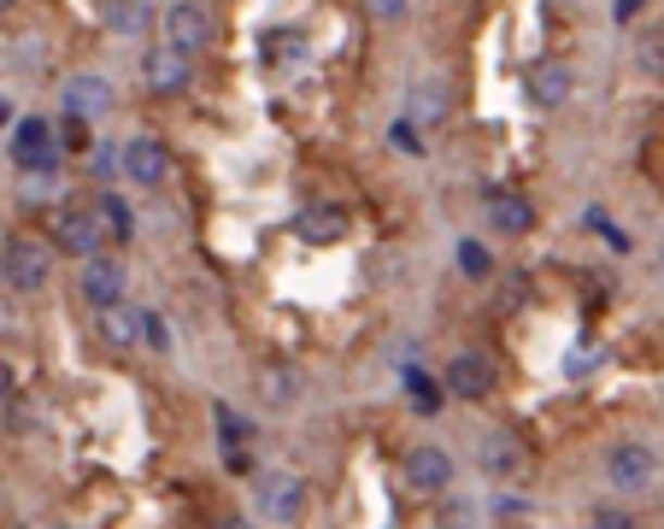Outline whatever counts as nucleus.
Wrapping results in <instances>:
<instances>
[{"label": "nucleus", "mask_w": 664, "mask_h": 529, "mask_svg": "<svg viewBox=\"0 0 664 529\" xmlns=\"http://www.w3.org/2000/svg\"><path fill=\"white\" fill-rule=\"evenodd\" d=\"M0 277L18 294H41L53 277V248L41 236H7L0 241Z\"/></svg>", "instance_id": "nucleus-1"}, {"label": "nucleus", "mask_w": 664, "mask_h": 529, "mask_svg": "<svg viewBox=\"0 0 664 529\" xmlns=\"http://www.w3.org/2000/svg\"><path fill=\"white\" fill-rule=\"evenodd\" d=\"M253 506L265 524H295L300 512H306V482H300L295 470H265V477L253 482Z\"/></svg>", "instance_id": "nucleus-2"}, {"label": "nucleus", "mask_w": 664, "mask_h": 529, "mask_svg": "<svg viewBox=\"0 0 664 529\" xmlns=\"http://www.w3.org/2000/svg\"><path fill=\"white\" fill-rule=\"evenodd\" d=\"M53 248L60 253H77V260H89L100 248V236H107V224H100L95 206H77V200H65V206H53Z\"/></svg>", "instance_id": "nucleus-3"}, {"label": "nucleus", "mask_w": 664, "mask_h": 529, "mask_svg": "<svg viewBox=\"0 0 664 529\" xmlns=\"http://www.w3.org/2000/svg\"><path fill=\"white\" fill-rule=\"evenodd\" d=\"M12 165L30 171V177H60V148H53L48 118H18V130H12Z\"/></svg>", "instance_id": "nucleus-4"}, {"label": "nucleus", "mask_w": 664, "mask_h": 529, "mask_svg": "<svg viewBox=\"0 0 664 529\" xmlns=\"http://www.w3.org/2000/svg\"><path fill=\"white\" fill-rule=\"evenodd\" d=\"M118 177L141 182V189H159V182L171 177V148H165L159 136H136V141H124V153H118Z\"/></svg>", "instance_id": "nucleus-5"}, {"label": "nucleus", "mask_w": 664, "mask_h": 529, "mask_svg": "<svg viewBox=\"0 0 664 529\" xmlns=\"http://www.w3.org/2000/svg\"><path fill=\"white\" fill-rule=\"evenodd\" d=\"M483 218L494 224V230H506V236H524V230H536V206H529L524 194L500 189V182H488V189H483Z\"/></svg>", "instance_id": "nucleus-6"}, {"label": "nucleus", "mask_w": 664, "mask_h": 529, "mask_svg": "<svg viewBox=\"0 0 664 529\" xmlns=\"http://www.w3.org/2000/svg\"><path fill=\"white\" fill-rule=\"evenodd\" d=\"M653 470H659V459H653V448H641V441H624V448L605 453V477H612V489H624V494L647 489Z\"/></svg>", "instance_id": "nucleus-7"}, {"label": "nucleus", "mask_w": 664, "mask_h": 529, "mask_svg": "<svg viewBox=\"0 0 664 529\" xmlns=\"http://www.w3.org/2000/svg\"><path fill=\"white\" fill-rule=\"evenodd\" d=\"M165 41L171 48H183V53H200L212 41V18H206V7H195V0H177V7L165 12Z\"/></svg>", "instance_id": "nucleus-8"}, {"label": "nucleus", "mask_w": 664, "mask_h": 529, "mask_svg": "<svg viewBox=\"0 0 664 529\" xmlns=\"http://www.w3.org/2000/svg\"><path fill=\"white\" fill-rule=\"evenodd\" d=\"M141 77H148V89L159 95H177V89H189V53L183 48H148L141 53Z\"/></svg>", "instance_id": "nucleus-9"}, {"label": "nucleus", "mask_w": 664, "mask_h": 529, "mask_svg": "<svg viewBox=\"0 0 664 529\" xmlns=\"http://www.w3.org/2000/svg\"><path fill=\"white\" fill-rule=\"evenodd\" d=\"M447 394H459V400L494 394V365H488V353H459V360L447 365Z\"/></svg>", "instance_id": "nucleus-10"}, {"label": "nucleus", "mask_w": 664, "mask_h": 529, "mask_svg": "<svg viewBox=\"0 0 664 529\" xmlns=\"http://www.w3.org/2000/svg\"><path fill=\"white\" fill-rule=\"evenodd\" d=\"M524 95L536 100V106H559V100L571 95V65L565 60H536L524 71Z\"/></svg>", "instance_id": "nucleus-11"}, {"label": "nucleus", "mask_w": 664, "mask_h": 529, "mask_svg": "<svg viewBox=\"0 0 664 529\" xmlns=\"http://www.w3.org/2000/svg\"><path fill=\"white\" fill-rule=\"evenodd\" d=\"M447 112H453V100H447V83L417 77V83H412V95H406V118L417 124V130H436Z\"/></svg>", "instance_id": "nucleus-12"}, {"label": "nucleus", "mask_w": 664, "mask_h": 529, "mask_svg": "<svg viewBox=\"0 0 664 529\" xmlns=\"http://www.w3.org/2000/svg\"><path fill=\"white\" fill-rule=\"evenodd\" d=\"M83 300L89 306H112V300H124V265L118 260H95L83 265Z\"/></svg>", "instance_id": "nucleus-13"}, {"label": "nucleus", "mask_w": 664, "mask_h": 529, "mask_svg": "<svg viewBox=\"0 0 664 529\" xmlns=\"http://www.w3.org/2000/svg\"><path fill=\"white\" fill-rule=\"evenodd\" d=\"M406 477H412V489H424V494H436L453 482V459H447L441 448H412L406 453Z\"/></svg>", "instance_id": "nucleus-14"}, {"label": "nucleus", "mask_w": 664, "mask_h": 529, "mask_svg": "<svg viewBox=\"0 0 664 529\" xmlns=\"http://www.w3.org/2000/svg\"><path fill=\"white\" fill-rule=\"evenodd\" d=\"M148 18H153L148 0H100V24L112 36H148Z\"/></svg>", "instance_id": "nucleus-15"}, {"label": "nucleus", "mask_w": 664, "mask_h": 529, "mask_svg": "<svg viewBox=\"0 0 664 529\" xmlns=\"http://www.w3.org/2000/svg\"><path fill=\"white\" fill-rule=\"evenodd\" d=\"M524 465H529V453H524L517 436H483V470L488 477H517Z\"/></svg>", "instance_id": "nucleus-16"}, {"label": "nucleus", "mask_w": 664, "mask_h": 529, "mask_svg": "<svg viewBox=\"0 0 664 529\" xmlns=\"http://www.w3.org/2000/svg\"><path fill=\"white\" fill-rule=\"evenodd\" d=\"M295 230L324 248V241H341V236H348V212H341V206H306V212L295 218Z\"/></svg>", "instance_id": "nucleus-17"}, {"label": "nucleus", "mask_w": 664, "mask_h": 529, "mask_svg": "<svg viewBox=\"0 0 664 529\" xmlns=\"http://www.w3.org/2000/svg\"><path fill=\"white\" fill-rule=\"evenodd\" d=\"M95 324H100V336H107L112 348H129V341H141V312H129L124 300H112V306H95Z\"/></svg>", "instance_id": "nucleus-18"}, {"label": "nucleus", "mask_w": 664, "mask_h": 529, "mask_svg": "<svg viewBox=\"0 0 664 529\" xmlns=\"http://www.w3.org/2000/svg\"><path fill=\"white\" fill-rule=\"evenodd\" d=\"M112 106V89L100 77H71L65 83V112H83V118H100Z\"/></svg>", "instance_id": "nucleus-19"}, {"label": "nucleus", "mask_w": 664, "mask_h": 529, "mask_svg": "<svg viewBox=\"0 0 664 529\" xmlns=\"http://www.w3.org/2000/svg\"><path fill=\"white\" fill-rule=\"evenodd\" d=\"M95 212H100V224H107V236H112V241H136V212H129V200H124V194L100 189Z\"/></svg>", "instance_id": "nucleus-20"}, {"label": "nucleus", "mask_w": 664, "mask_h": 529, "mask_svg": "<svg viewBox=\"0 0 664 529\" xmlns=\"http://www.w3.org/2000/svg\"><path fill=\"white\" fill-rule=\"evenodd\" d=\"M406 394H412V412H417V418H436V412H441V389L424 377V370H406Z\"/></svg>", "instance_id": "nucleus-21"}, {"label": "nucleus", "mask_w": 664, "mask_h": 529, "mask_svg": "<svg viewBox=\"0 0 664 529\" xmlns=\"http://www.w3.org/2000/svg\"><path fill=\"white\" fill-rule=\"evenodd\" d=\"M212 412H218V436H224V448H248V441H253V424L236 418V406H212Z\"/></svg>", "instance_id": "nucleus-22"}, {"label": "nucleus", "mask_w": 664, "mask_h": 529, "mask_svg": "<svg viewBox=\"0 0 664 529\" xmlns=\"http://www.w3.org/2000/svg\"><path fill=\"white\" fill-rule=\"evenodd\" d=\"M459 270H465V277H476V282H483L488 270H494V253H488L483 241H459Z\"/></svg>", "instance_id": "nucleus-23"}, {"label": "nucleus", "mask_w": 664, "mask_h": 529, "mask_svg": "<svg viewBox=\"0 0 664 529\" xmlns=\"http://www.w3.org/2000/svg\"><path fill=\"white\" fill-rule=\"evenodd\" d=\"M641 71H647V77H659V83H664V30L641 36Z\"/></svg>", "instance_id": "nucleus-24"}, {"label": "nucleus", "mask_w": 664, "mask_h": 529, "mask_svg": "<svg viewBox=\"0 0 664 529\" xmlns=\"http://www.w3.org/2000/svg\"><path fill=\"white\" fill-rule=\"evenodd\" d=\"M141 341H148L153 353H171V330H165V318H159V312H141Z\"/></svg>", "instance_id": "nucleus-25"}, {"label": "nucleus", "mask_w": 664, "mask_h": 529, "mask_svg": "<svg viewBox=\"0 0 664 529\" xmlns=\"http://www.w3.org/2000/svg\"><path fill=\"white\" fill-rule=\"evenodd\" d=\"M60 141H65V148H89V118H83V112H65V118H60Z\"/></svg>", "instance_id": "nucleus-26"}, {"label": "nucleus", "mask_w": 664, "mask_h": 529, "mask_svg": "<svg viewBox=\"0 0 664 529\" xmlns=\"http://www.w3.org/2000/svg\"><path fill=\"white\" fill-rule=\"evenodd\" d=\"M394 148H400V153H424V141H417V124H412V118L394 124Z\"/></svg>", "instance_id": "nucleus-27"}, {"label": "nucleus", "mask_w": 664, "mask_h": 529, "mask_svg": "<svg viewBox=\"0 0 664 529\" xmlns=\"http://www.w3.org/2000/svg\"><path fill=\"white\" fill-rule=\"evenodd\" d=\"M524 512H529V506H524L517 494H500V500H494V518H500V524H517Z\"/></svg>", "instance_id": "nucleus-28"}, {"label": "nucleus", "mask_w": 664, "mask_h": 529, "mask_svg": "<svg viewBox=\"0 0 664 529\" xmlns=\"http://www.w3.org/2000/svg\"><path fill=\"white\" fill-rule=\"evenodd\" d=\"M265 394L271 400H288V394H295V377H288V370H265Z\"/></svg>", "instance_id": "nucleus-29"}, {"label": "nucleus", "mask_w": 664, "mask_h": 529, "mask_svg": "<svg viewBox=\"0 0 664 529\" xmlns=\"http://www.w3.org/2000/svg\"><path fill=\"white\" fill-rule=\"evenodd\" d=\"M224 470H236V477H248V470H253V453H248V448H224Z\"/></svg>", "instance_id": "nucleus-30"}, {"label": "nucleus", "mask_w": 664, "mask_h": 529, "mask_svg": "<svg viewBox=\"0 0 664 529\" xmlns=\"http://www.w3.org/2000/svg\"><path fill=\"white\" fill-rule=\"evenodd\" d=\"M365 12H371V18H400L406 0H365Z\"/></svg>", "instance_id": "nucleus-31"}, {"label": "nucleus", "mask_w": 664, "mask_h": 529, "mask_svg": "<svg viewBox=\"0 0 664 529\" xmlns=\"http://www.w3.org/2000/svg\"><path fill=\"white\" fill-rule=\"evenodd\" d=\"M635 12H641V0H612V18H617V24H629Z\"/></svg>", "instance_id": "nucleus-32"}, {"label": "nucleus", "mask_w": 664, "mask_h": 529, "mask_svg": "<svg viewBox=\"0 0 664 529\" xmlns=\"http://www.w3.org/2000/svg\"><path fill=\"white\" fill-rule=\"evenodd\" d=\"M7 394H12V365L0 360V400H7Z\"/></svg>", "instance_id": "nucleus-33"}, {"label": "nucleus", "mask_w": 664, "mask_h": 529, "mask_svg": "<svg viewBox=\"0 0 664 529\" xmlns=\"http://www.w3.org/2000/svg\"><path fill=\"white\" fill-rule=\"evenodd\" d=\"M7 7H12V0H0V12H7Z\"/></svg>", "instance_id": "nucleus-34"}, {"label": "nucleus", "mask_w": 664, "mask_h": 529, "mask_svg": "<svg viewBox=\"0 0 664 529\" xmlns=\"http://www.w3.org/2000/svg\"><path fill=\"white\" fill-rule=\"evenodd\" d=\"M0 324H7V306H0Z\"/></svg>", "instance_id": "nucleus-35"}]
</instances>
